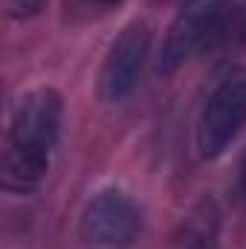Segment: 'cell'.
<instances>
[{
    "mask_svg": "<svg viewBox=\"0 0 246 249\" xmlns=\"http://www.w3.org/2000/svg\"><path fill=\"white\" fill-rule=\"evenodd\" d=\"M61 124L64 99L55 87H32L12 105L0 151V180L6 191L32 194L41 188L55 160Z\"/></svg>",
    "mask_w": 246,
    "mask_h": 249,
    "instance_id": "6da1fadb",
    "label": "cell"
},
{
    "mask_svg": "<svg viewBox=\"0 0 246 249\" xmlns=\"http://www.w3.org/2000/svg\"><path fill=\"white\" fill-rule=\"evenodd\" d=\"M226 23H229L226 0H183L154 58L157 75H174L197 53L226 41Z\"/></svg>",
    "mask_w": 246,
    "mask_h": 249,
    "instance_id": "7a4b0ae2",
    "label": "cell"
},
{
    "mask_svg": "<svg viewBox=\"0 0 246 249\" xmlns=\"http://www.w3.org/2000/svg\"><path fill=\"white\" fill-rule=\"evenodd\" d=\"M142 235V209L122 188L96 191L78 217V238L90 249H130Z\"/></svg>",
    "mask_w": 246,
    "mask_h": 249,
    "instance_id": "3957f363",
    "label": "cell"
},
{
    "mask_svg": "<svg viewBox=\"0 0 246 249\" xmlns=\"http://www.w3.org/2000/svg\"><path fill=\"white\" fill-rule=\"evenodd\" d=\"M246 127V70L226 75L206 99L197 130H194V145L203 160H217L223 157L232 142L241 136Z\"/></svg>",
    "mask_w": 246,
    "mask_h": 249,
    "instance_id": "277c9868",
    "label": "cell"
},
{
    "mask_svg": "<svg viewBox=\"0 0 246 249\" xmlns=\"http://www.w3.org/2000/svg\"><path fill=\"white\" fill-rule=\"evenodd\" d=\"M151 41H154V29L148 20L136 18L127 26H122V32L113 38L105 55L102 75H99V90L105 102L119 105L136 90L148 55H151Z\"/></svg>",
    "mask_w": 246,
    "mask_h": 249,
    "instance_id": "5b68a950",
    "label": "cell"
},
{
    "mask_svg": "<svg viewBox=\"0 0 246 249\" xmlns=\"http://www.w3.org/2000/svg\"><path fill=\"white\" fill-rule=\"evenodd\" d=\"M50 0H3V12L12 20H32L47 9Z\"/></svg>",
    "mask_w": 246,
    "mask_h": 249,
    "instance_id": "8992f818",
    "label": "cell"
},
{
    "mask_svg": "<svg viewBox=\"0 0 246 249\" xmlns=\"http://www.w3.org/2000/svg\"><path fill=\"white\" fill-rule=\"evenodd\" d=\"M84 3H90V6H102V9H110V6H119L122 0H84Z\"/></svg>",
    "mask_w": 246,
    "mask_h": 249,
    "instance_id": "52a82bcc",
    "label": "cell"
},
{
    "mask_svg": "<svg viewBox=\"0 0 246 249\" xmlns=\"http://www.w3.org/2000/svg\"><path fill=\"white\" fill-rule=\"evenodd\" d=\"M241 191L246 197V154H244V162H241Z\"/></svg>",
    "mask_w": 246,
    "mask_h": 249,
    "instance_id": "ba28073f",
    "label": "cell"
}]
</instances>
